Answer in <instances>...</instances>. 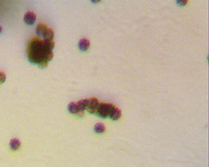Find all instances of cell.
Instances as JSON below:
<instances>
[{"label": "cell", "instance_id": "6da1fadb", "mask_svg": "<svg viewBox=\"0 0 209 167\" xmlns=\"http://www.w3.org/2000/svg\"><path fill=\"white\" fill-rule=\"evenodd\" d=\"M44 41L38 38L32 39L28 44L27 53L29 61L32 63L38 64L43 59L44 52Z\"/></svg>", "mask_w": 209, "mask_h": 167}, {"label": "cell", "instance_id": "7a4b0ae2", "mask_svg": "<svg viewBox=\"0 0 209 167\" xmlns=\"http://www.w3.org/2000/svg\"><path fill=\"white\" fill-rule=\"evenodd\" d=\"M115 108V107L113 104L100 102L96 111V114L103 119H105L108 116H110Z\"/></svg>", "mask_w": 209, "mask_h": 167}, {"label": "cell", "instance_id": "3957f363", "mask_svg": "<svg viewBox=\"0 0 209 167\" xmlns=\"http://www.w3.org/2000/svg\"><path fill=\"white\" fill-rule=\"evenodd\" d=\"M99 103H100V102H99L98 100H97V98H90V99L89 100L88 106H87V110L90 113H92V114L96 113Z\"/></svg>", "mask_w": 209, "mask_h": 167}, {"label": "cell", "instance_id": "277c9868", "mask_svg": "<svg viewBox=\"0 0 209 167\" xmlns=\"http://www.w3.org/2000/svg\"><path fill=\"white\" fill-rule=\"evenodd\" d=\"M23 20L27 25H33L36 21V15L32 12H28L25 14Z\"/></svg>", "mask_w": 209, "mask_h": 167}, {"label": "cell", "instance_id": "5b68a950", "mask_svg": "<svg viewBox=\"0 0 209 167\" xmlns=\"http://www.w3.org/2000/svg\"><path fill=\"white\" fill-rule=\"evenodd\" d=\"M90 42L87 39H82L78 42V47L81 51H87L89 48Z\"/></svg>", "mask_w": 209, "mask_h": 167}, {"label": "cell", "instance_id": "8992f818", "mask_svg": "<svg viewBox=\"0 0 209 167\" xmlns=\"http://www.w3.org/2000/svg\"><path fill=\"white\" fill-rule=\"evenodd\" d=\"M89 100H82L77 102V106H78L79 112H84L85 110H87V106H88Z\"/></svg>", "mask_w": 209, "mask_h": 167}, {"label": "cell", "instance_id": "52a82bcc", "mask_svg": "<svg viewBox=\"0 0 209 167\" xmlns=\"http://www.w3.org/2000/svg\"><path fill=\"white\" fill-rule=\"evenodd\" d=\"M10 147L13 150H17L20 147V142L17 139H13L10 142Z\"/></svg>", "mask_w": 209, "mask_h": 167}, {"label": "cell", "instance_id": "ba28073f", "mask_svg": "<svg viewBox=\"0 0 209 167\" xmlns=\"http://www.w3.org/2000/svg\"><path fill=\"white\" fill-rule=\"evenodd\" d=\"M43 37L45 41H52L54 39V31L51 28H48L45 34L43 35Z\"/></svg>", "mask_w": 209, "mask_h": 167}, {"label": "cell", "instance_id": "9c48e42d", "mask_svg": "<svg viewBox=\"0 0 209 167\" xmlns=\"http://www.w3.org/2000/svg\"><path fill=\"white\" fill-rule=\"evenodd\" d=\"M68 109L69 111L72 114H78L79 113V110H78L77 104L75 102H71L68 106Z\"/></svg>", "mask_w": 209, "mask_h": 167}, {"label": "cell", "instance_id": "30bf717a", "mask_svg": "<svg viewBox=\"0 0 209 167\" xmlns=\"http://www.w3.org/2000/svg\"><path fill=\"white\" fill-rule=\"evenodd\" d=\"M121 111H120L118 108H115V109L113 110V111L111 113V114L110 115V118L111 119H113V120H118V119L121 118Z\"/></svg>", "mask_w": 209, "mask_h": 167}, {"label": "cell", "instance_id": "8fae6325", "mask_svg": "<svg viewBox=\"0 0 209 167\" xmlns=\"http://www.w3.org/2000/svg\"><path fill=\"white\" fill-rule=\"evenodd\" d=\"M48 29L47 26L44 24H38L36 27V34L38 35H41L43 36L45 32L47 31V30Z\"/></svg>", "mask_w": 209, "mask_h": 167}, {"label": "cell", "instance_id": "7c38bea8", "mask_svg": "<svg viewBox=\"0 0 209 167\" xmlns=\"http://www.w3.org/2000/svg\"><path fill=\"white\" fill-rule=\"evenodd\" d=\"M55 47V42L53 40L52 41H45L44 40V48L46 50H51L52 51V49Z\"/></svg>", "mask_w": 209, "mask_h": 167}, {"label": "cell", "instance_id": "4fadbf2b", "mask_svg": "<svg viewBox=\"0 0 209 167\" xmlns=\"http://www.w3.org/2000/svg\"><path fill=\"white\" fill-rule=\"evenodd\" d=\"M53 58V53L51 50H44L43 53V59L45 60L46 61H50Z\"/></svg>", "mask_w": 209, "mask_h": 167}, {"label": "cell", "instance_id": "5bb4252c", "mask_svg": "<svg viewBox=\"0 0 209 167\" xmlns=\"http://www.w3.org/2000/svg\"><path fill=\"white\" fill-rule=\"evenodd\" d=\"M94 132H97V133L102 134L105 132V127L103 123H97V124L94 126Z\"/></svg>", "mask_w": 209, "mask_h": 167}, {"label": "cell", "instance_id": "9a60e30c", "mask_svg": "<svg viewBox=\"0 0 209 167\" xmlns=\"http://www.w3.org/2000/svg\"><path fill=\"white\" fill-rule=\"evenodd\" d=\"M6 80V74L2 71H0V84H2Z\"/></svg>", "mask_w": 209, "mask_h": 167}, {"label": "cell", "instance_id": "2e32d148", "mask_svg": "<svg viewBox=\"0 0 209 167\" xmlns=\"http://www.w3.org/2000/svg\"><path fill=\"white\" fill-rule=\"evenodd\" d=\"M38 66L41 67V68H44V67H46L47 65V61L44 60H42L41 61H40L38 63Z\"/></svg>", "mask_w": 209, "mask_h": 167}, {"label": "cell", "instance_id": "e0dca14e", "mask_svg": "<svg viewBox=\"0 0 209 167\" xmlns=\"http://www.w3.org/2000/svg\"><path fill=\"white\" fill-rule=\"evenodd\" d=\"M176 3H177V4H179V5L185 6V5H186V4L187 3V1H185V0H180V1H176Z\"/></svg>", "mask_w": 209, "mask_h": 167}, {"label": "cell", "instance_id": "ac0fdd59", "mask_svg": "<svg viewBox=\"0 0 209 167\" xmlns=\"http://www.w3.org/2000/svg\"><path fill=\"white\" fill-rule=\"evenodd\" d=\"M1 31H2V28H1V26H0V34L1 33Z\"/></svg>", "mask_w": 209, "mask_h": 167}]
</instances>
